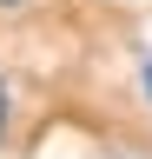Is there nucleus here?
Listing matches in <instances>:
<instances>
[{
  "mask_svg": "<svg viewBox=\"0 0 152 159\" xmlns=\"http://www.w3.org/2000/svg\"><path fill=\"white\" fill-rule=\"evenodd\" d=\"M0 133H7V86H0Z\"/></svg>",
  "mask_w": 152,
  "mask_h": 159,
  "instance_id": "f257e3e1",
  "label": "nucleus"
},
{
  "mask_svg": "<svg viewBox=\"0 0 152 159\" xmlns=\"http://www.w3.org/2000/svg\"><path fill=\"white\" fill-rule=\"evenodd\" d=\"M145 86H152V66H145Z\"/></svg>",
  "mask_w": 152,
  "mask_h": 159,
  "instance_id": "f03ea898",
  "label": "nucleus"
}]
</instances>
